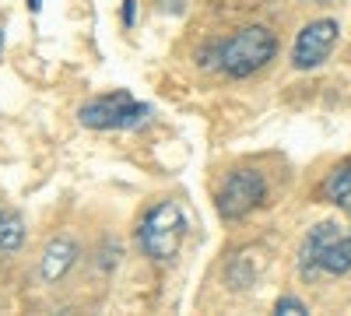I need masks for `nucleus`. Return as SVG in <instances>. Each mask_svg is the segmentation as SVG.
<instances>
[{"instance_id": "f257e3e1", "label": "nucleus", "mask_w": 351, "mask_h": 316, "mask_svg": "<svg viewBox=\"0 0 351 316\" xmlns=\"http://www.w3.org/2000/svg\"><path fill=\"white\" fill-rule=\"evenodd\" d=\"M351 271V232L337 221H319L309 228L299 250V274L316 278V274H348Z\"/></svg>"}, {"instance_id": "f03ea898", "label": "nucleus", "mask_w": 351, "mask_h": 316, "mask_svg": "<svg viewBox=\"0 0 351 316\" xmlns=\"http://www.w3.org/2000/svg\"><path fill=\"white\" fill-rule=\"evenodd\" d=\"M278 53V39L267 25H246L228 42L218 46V64L228 77H250L253 71L267 67Z\"/></svg>"}, {"instance_id": "7ed1b4c3", "label": "nucleus", "mask_w": 351, "mask_h": 316, "mask_svg": "<svg viewBox=\"0 0 351 316\" xmlns=\"http://www.w3.org/2000/svg\"><path fill=\"white\" fill-rule=\"evenodd\" d=\"M183 236H186V221H183V211L172 200L155 204L141 218V228H137V243L152 260H172L183 246Z\"/></svg>"}, {"instance_id": "20e7f679", "label": "nucleus", "mask_w": 351, "mask_h": 316, "mask_svg": "<svg viewBox=\"0 0 351 316\" xmlns=\"http://www.w3.org/2000/svg\"><path fill=\"white\" fill-rule=\"evenodd\" d=\"M148 106L130 99L127 92H116V95H102L92 99L77 109V120L92 130H134L148 123Z\"/></svg>"}, {"instance_id": "39448f33", "label": "nucleus", "mask_w": 351, "mask_h": 316, "mask_svg": "<svg viewBox=\"0 0 351 316\" xmlns=\"http://www.w3.org/2000/svg\"><path fill=\"white\" fill-rule=\"evenodd\" d=\"M263 193H267V183L256 169H236L218 193V215L225 221H239L260 204Z\"/></svg>"}, {"instance_id": "423d86ee", "label": "nucleus", "mask_w": 351, "mask_h": 316, "mask_svg": "<svg viewBox=\"0 0 351 316\" xmlns=\"http://www.w3.org/2000/svg\"><path fill=\"white\" fill-rule=\"evenodd\" d=\"M337 21L330 18H319V21H309L302 32L295 36V46H291V67L295 71H313L319 67L330 56V49L337 46Z\"/></svg>"}, {"instance_id": "0eeeda50", "label": "nucleus", "mask_w": 351, "mask_h": 316, "mask_svg": "<svg viewBox=\"0 0 351 316\" xmlns=\"http://www.w3.org/2000/svg\"><path fill=\"white\" fill-rule=\"evenodd\" d=\"M74 260H77V246L71 239H64V236L53 239L46 246V253H43V278L46 281H60L74 267Z\"/></svg>"}, {"instance_id": "6e6552de", "label": "nucleus", "mask_w": 351, "mask_h": 316, "mask_svg": "<svg viewBox=\"0 0 351 316\" xmlns=\"http://www.w3.org/2000/svg\"><path fill=\"white\" fill-rule=\"evenodd\" d=\"M327 197L334 200L337 208H344L348 218H351V162L330 172V180H327Z\"/></svg>"}, {"instance_id": "1a4fd4ad", "label": "nucleus", "mask_w": 351, "mask_h": 316, "mask_svg": "<svg viewBox=\"0 0 351 316\" xmlns=\"http://www.w3.org/2000/svg\"><path fill=\"white\" fill-rule=\"evenodd\" d=\"M25 239V221L18 211H0V253H14Z\"/></svg>"}, {"instance_id": "9d476101", "label": "nucleus", "mask_w": 351, "mask_h": 316, "mask_svg": "<svg viewBox=\"0 0 351 316\" xmlns=\"http://www.w3.org/2000/svg\"><path fill=\"white\" fill-rule=\"evenodd\" d=\"M274 309H278V313H288V316H302V313H309L302 299H291V295L278 299V306H274Z\"/></svg>"}, {"instance_id": "9b49d317", "label": "nucleus", "mask_w": 351, "mask_h": 316, "mask_svg": "<svg viewBox=\"0 0 351 316\" xmlns=\"http://www.w3.org/2000/svg\"><path fill=\"white\" fill-rule=\"evenodd\" d=\"M123 21L134 25V0H123Z\"/></svg>"}, {"instance_id": "f8f14e48", "label": "nucleus", "mask_w": 351, "mask_h": 316, "mask_svg": "<svg viewBox=\"0 0 351 316\" xmlns=\"http://www.w3.org/2000/svg\"><path fill=\"white\" fill-rule=\"evenodd\" d=\"M28 8H32V11H39V8H43V0H28Z\"/></svg>"}]
</instances>
